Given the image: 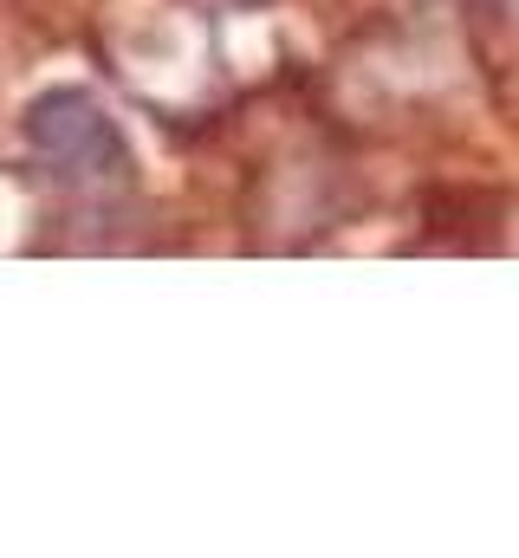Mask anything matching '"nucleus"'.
Here are the masks:
<instances>
[{
  "label": "nucleus",
  "mask_w": 519,
  "mask_h": 558,
  "mask_svg": "<svg viewBox=\"0 0 519 558\" xmlns=\"http://www.w3.org/2000/svg\"><path fill=\"white\" fill-rule=\"evenodd\" d=\"M26 162L85 208H111L130 195V149L92 92H46L26 111Z\"/></svg>",
  "instance_id": "obj_1"
},
{
  "label": "nucleus",
  "mask_w": 519,
  "mask_h": 558,
  "mask_svg": "<svg viewBox=\"0 0 519 558\" xmlns=\"http://www.w3.org/2000/svg\"><path fill=\"white\" fill-rule=\"evenodd\" d=\"M429 247H494V202L487 195H435L422 215Z\"/></svg>",
  "instance_id": "obj_2"
},
{
  "label": "nucleus",
  "mask_w": 519,
  "mask_h": 558,
  "mask_svg": "<svg viewBox=\"0 0 519 558\" xmlns=\"http://www.w3.org/2000/svg\"><path fill=\"white\" fill-rule=\"evenodd\" d=\"M494 13H500V20H507V26L519 33V0H494Z\"/></svg>",
  "instance_id": "obj_4"
},
{
  "label": "nucleus",
  "mask_w": 519,
  "mask_h": 558,
  "mask_svg": "<svg viewBox=\"0 0 519 558\" xmlns=\"http://www.w3.org/2000/svg\"><path fill=\"white\" fill-rule=\"evenodd\" d=\"M195 13H221V7H260V0H189Z\"/></svg>",
  "instance_id": "obj_3"
}]
</instances>
